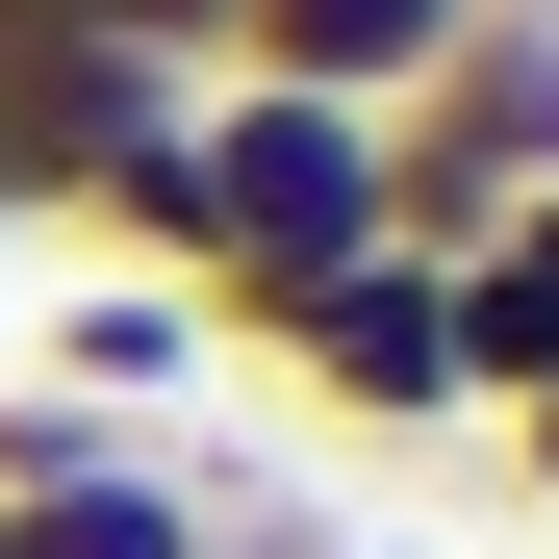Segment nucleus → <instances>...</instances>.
<instances>
[{
    "label": "nucleus",
    "instance_id": "nucleus-5",
    "mask_svg": "<svg viewBox=\"0 0 559 559\" xmlns=\"http://www.w3.org/2000/svg\"><path fill=\"white\" fill-rule=\"evenodd\" d=\"M51 26H103V51H178V76H229V0H51Z\"/></svg>",
    "mask_w": 559,
    "mask_h": 559
},
{
    "label": "nucleus",
    "instance_id": "nucleus-2",
    "mask_svg": "<svg viewBox=\"0 0 559 559\" xmlns=\"http://www.w3.org/2000/svg\"><path fill=\"white\" fill-rule=\"evenodd\" d=\"M457 26H484V0H229V76H280V103H356V128H407Z\"/></svg>",
    "mask_w": 559,
    "mask_h": 559
},
{
    "label": "nucleus",
    "instance_id": "nucleus-6",
    "mask_svg": "<svg viewBox=\"0 0 559 559\" xmlns=\"http://www.w3.org/2000/svg\"><path fill=\"white\" fill-rule=\"evenodd\" d=\"M484 457H509V484L559 509V382H509V407H484Z\"/></svg>",
    "mask_w": 559,
    "mask_h": 559
},
{
    "label": "nucleus",
    "instance_id": "nucleus-4",
    "mask_svg": "<svg viewBox=\"0 0 559 559\" xmlns=\"http://www.w3.org/2000/svg\"><path fill=\"white\" fill-rule=\"evenodd\" d=\"M26 356H51V382H76V407H103V432H153L178 382H229V331H204V306H178V280H128V254H103V280H76V306H51Z\"/></svg>",
    "mask_w": 559,
    "mask_h": 559
},
{
    "label": "nucleus",
    "instance_id": "nucleus-3",
    "mask_svg": "<svg viewBox=\"0 0 559 559\" xmlns=\"http://www.w3.org/2000/svg\"><path fill=\"white\" fill-rule=\"evenodd\" d=\"M204 534H229V484L153 432H103L76 484H0V559H204Z\"/></svg>",
    "mask_w": 559,
    "mask_h": 559
},
{
    "label": "nucleus",
    "instance_id": "nucleus-7",
    "mask_svg": "<svg viewBox=\"0 0 559 559\" xmlns=\"http://www.w3.org/2000/svg\"><path fill=\"white\" fill-rule=\"evenodd\" d=\"M204 559H356V534H306V509H229V534H204Z\"/></svg>",
    "mask_w": 559,
    "mask_h": 559
},
{
    "label": "nucleus",
    "instance_id": "nucleus-1",
    "mask_svg": "<svg viewBox=\"0 0 559 559\" xmlns=\"http://www.w3.org/2000/svg\"><path fill=\"white\" fill-rule=\"evenodd\" d=\"M254 356H280L331 432H484V382H457V280H432V254H356V280H306Z\"/></svg>",
    "mask_w": 559,
    "mask_h": 559
}]
</instances>
